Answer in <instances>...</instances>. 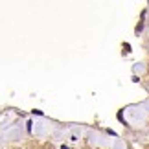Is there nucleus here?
Returning <instances> with one entry per match:
<instances>
[]
</instances>
